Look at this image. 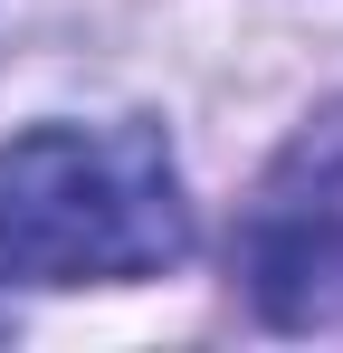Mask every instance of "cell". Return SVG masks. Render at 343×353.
Segmentation results:
<instances>
[{
    "label": "cell",
    "mask_w": 343,
    "mask_h": 353,
    "mask_svg": "<svg viewBox=\"0 0 343 353\" xmlns=\"http://www.w3.org/2000/svg\"><path fill=\"white\" fill-rule=\"evenodd\" d=\"M238 277L277 334H343V105L315 115L258 181Z\"/></svg>",
    "instance_id": "7a4b0ae2"
},
{
    "label": "cell",
    "mask_w": 343,
    "mask_h": 353,
    "mask_svg": "<svg viewBox=\"0 0 343 353\" xmlns=\"http://www.w3.org/2000/svg\"><path fill=\"white\" fill-rule=\"evenodd\" d=\"M191 258L153 124H29L0 143V287H134Z\"/></svg>",
    "instance_id": "6da1fadb"
}]
</instances>
